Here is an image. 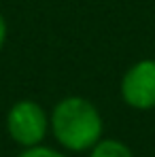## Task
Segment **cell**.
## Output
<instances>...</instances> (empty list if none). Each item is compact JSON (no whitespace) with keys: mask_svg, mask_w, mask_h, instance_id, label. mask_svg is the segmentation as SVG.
Wrapping results in <instances>:
<instances>
[{"mask_svg":"<svg viewBox=\"0 0 155 157\" xmlns=\"http://www.w3.org/2000/svg\"><path fill=\"white\" fill-rule=\"evenodd\" d=\"M49 132L66 151L83 153L102 138L104 121L94 102L83 96H66L53 106Z\"/></svg>","mask_w":155,"mask_h":157,"instance_id":"cell-1","label":"cell"},{"mask_svg":"<svg viewBox=\"0 0 155 157\" xmlns=\"http://www.w3.org/2000/svg\"><path fill=\"white\" fill-rule=\"evenodd\" d=\"M6 132L24 149L43 144L49 134V115L34 100H17L6 113Z\"/></svg>","mask_w":155,"mask_h":157,"instance_id":"cell-2","label":"cell"},{"mask_svg":"<svg viewBox=\"0 0 155 157\" xmlns=\"http://www.w3.org/2000/svg\"><path fill=\"white\" fill-rule=\"evenodd\" d=\"M121 98L134 110L155 108V59L147 57L132 64L121 78Z\"/></svg>","mask_w":155,"mask_h":157,"instance_id":"cell-3","label":"cell"},{"mask_svg":"<svg viewBox=\"0 0 155 157\" xmlns=\"http://www.w3.org/2000/svg\"><path fill=\"white\" fill-rule=\"evenodd\" d=\"M89 157H134L132 149L117 138H100L91 149Z\"/></svg>","mask_w":155,"mask_h":157,"instance_id":"cell-4","label":"cell"},{"mask_svg":"<svg viewBox=\"0 0 155 157\" xmlns=\"http://www.w3.org/2000/svg\"><path fill=\"white\" fill-rule=\"evenodd\" d=\"M17 157H68L66 153L51 149V147H45V144H36V147H28L24 149Z\"/></svg>","mask_w":155,"mask_h":157,"instance_id":"cell-5","label":"cell"},{"mask_svg":"<svg viewBox=\"0 0 155 157\" xmlns=\"http://www.w3.org/2000/svg\"><path fill=\"white\" fill-rule=\"evenodd\" d=\"M4 43H6V19H4V15L0 13V51H2Z\"/></svg>","mask_w":155,"mask_h":157,"instance_id":"cell-6","label":"cell"}]
</instances>
